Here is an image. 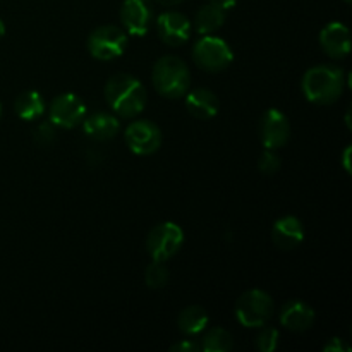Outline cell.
<instances>
[{
    "instance_id": "6da1fadb",
    "label": "cell",
    "mask_w": 352,
    "mask_h": 352,
    "mask_svg": "<svg viewBox=\"0 0 352 352\" xmlns=\"http://www.w3.org/2000/svg\"><path fill=\"white\" fill-rule=\"evenodd\" d=\"M346 72L339 65L322 64L308 69L301 79L306 100L315 105H332L346 89Z\"/></svg>"
},
{
    "instance_id": "7a4b0ae2",
    "label": "cell",
    "mask_w": 352,
    "mask_h": 352,
    "mask_svg": "<svg viewBox=\"0 0 352 352\" xmlns=\"http://www.w3.org/2000/svg\"><path fill=\"white\" fill-rule=\"evenodd\" d=\"M105 100L110 109L124 119L138 117L146 105V89L143 82L131 74H116L107 81Z\"/></svg>"
},
{
    "instance_id": "3957f363",
    "label": "cell",
    "mask_w": 352,
    "mask_h": 352,
    "mask_svg": "<svg viewBox=\"0 0 352 352\" xmlns=\"http://www.w3.org/2000/svg\"><path fill=\"white\" fill-rule=\"evenodd\" d=\"M151 82L155 89L165 98H181L188 93L191 74L182 58L175 55H165L155 62L153 71H151Z\"/></svg>"
},
{
    "instance_id": "277c9868",
    "label": "cell",
    "mask_w": 352,
    "mask_h": 352,
    "mask_svg": "<svg viewBox=\"0 0 352 352\" xmlns=\"http://www.w3.org/2000/svg\"><path fill=\"white\" fill-rule=\"evenodd\" d=\"M192 60L203 71L220 72L232 64L234 52L222 38L203 34L192 47Z\"/></svg>"
},
{
    "instance_id": "5b68a950",
    "label": "cell",
    "mask_w": 352,
    "mask_h": 352,
    "mask_svg": "<svg viewBox=\"0 0 352 352\" xmlns=\"http://www.w3.org/2000/svg\"><path fill=\"white\" fill-rule=\"evenodd\" d=\"M274 315V301L261 289L244 292L236 302V320L246 329H261Z\"/></svg>"
},
{
    "instance_id": "8992f818",
    "label": "cell",
    "mask_w": 352,
    "mask_h": 352,
    "mask_svg": "<svg viewBox=\"0 0 352 352\" xmlns=\"http://www.w3.org/2000/svg\"><path fill=\"white\" fill-rule=\"evenodd\" d=\"M127 41L129 38L124 28L105 24L89 33L86 47L96 60H113L126 52Z\"/></svg>"
},
{
    "instance_id": "52a82bcc",
    "label": "cell",
    "mask_w": 352,
    "mask_h": 352,
    "mask_svg": "<svg viewBox=\"0 0 352 352\" xmlns=\"http://www.w3.org/2000/svg\"><path fill=\"white\" fill-rule=\"evenodd\" d=\"M184 244V232L174 222H162L148 232L146 251L155 261H165L181 251Z\"/></svg>"
},
{
    "instance_id": "ba28073f",
    "label": "cell",
    "mask_w": 352,
    "mask_h": 352,
    "mask_svg": "<svg viewBox=\"0 0 352 352\" xmlns=\"http://www.w3.org/2000/svg\"><path fill=\"white\" fill-rule=\"evenodd\" d=\"M127 148L136 155H153L162 146V131L155 122L146 119L134 120L124 133Z\"/></svg>"
},
{
    "instance_id": "9c48e42d",
    "label": "cell",
    "mask_w": 352,
    "mask_h": 352,
    "mask_svg": "<svg viewBox=\"0 0 352 352\" xmlns=\"http://www.w3.org/2000/svg\"><path fill=\"white\" fill-rule=\"evenodd\" d=\"M88 113L86 103L74 93H62L50 103V122L62 129H74Z\"/></svg>"
},
{
    "instance_id": "30bf717a",
    "label": "cell",
    "mask_w": 352,
    "mask_h": 352,
    "mask_svg": "<svg viewBox=\"0 0 352 352\" xmlns=\"http://www.w3.org/2000/svg\"><path fill=\"white\" fill-rule=\"evenodd\" d=\"M260 140L267 150H280L289 143L291 124L287 116L277 109H270L260 119Z\"/></svg>"
},
{
    "instance_id": "8fae6325",
    "label": "cell",
    "mask_w": 352,
    "mask_h": 352,
    "mask_svg": "<svg viewBox=\"0 0 352 352\" xmlns=\"http://www.w3.org/2000/svg\"><path fill=\"white\" fill-rule=\"evenodd\" d=\"M119 17L127 34L143 36L148 33L153 21V2L151 0H124Z\"/></svg>"
},
{
    "instance_id": "7c38bea8",
    "label": "cell",
    "mask_w": 352,
    "mask_h": 352,
    "mask_svg": "<svg viewBox=\"0 0 352 352\" xmlns=\"http://www.w3.org/2000/svg\"><path fill=\"white\" fill-rule=\"evenodd\" d=\"M160 40L168 47H181L191 36V21L177 10H167L157 17Z\"/></svg>"
},
{
    "instance_id": "4fadbf2b",
    "label": "cell",
    "mask_w": 352,
    "mask_h": 352,
    "mask_svg": "<svg viewBox=\"0 0 352 352\" xmlns=\"http://www.w3.org/2000/svg\"><path fill=\"white\" fill-rule=\"evenodd\" d=\"M320 47L330 58L342 60L351 54L349 28L339 21H332L320 31Z\"/></svg>"
},
{
    "instance_id": "5bb4252c",
    "label": "cell",
    "mask_w": 352,
    "mask_h": 352,
    "mask_svg": "<svg viewBox=\"0 0 352 352\" xmlns=\"http://www.w3.org/2000/svg\"><path fill=\"white\" fill-rule=\"evenodd\" d=\"M272 241L282 251H292L305 241V226L292 215L280 217L272 227Z\"/></svg>"
},
{
    "instance_id": "9a60e30c",
    "label": "cell",
    "mask_w": 352,
    "mask_h": 352,
    "mask_svg": "<svg viewBox=\"0 0 352 352\" xmlns=\"http://www.w3.org/2000/svg\"><path fill=\"white\" fill-rule=\"evenodd\" d=\"M280 323L291 332H306L315 323V309L302 301H289L280 311Z\"/></svg>"
},
{
    "instance_id": "2e32d148",
    "label": "cell",
    "mask_w": 352,
    "mask_h": 352,
    "mask_svg": "<svg viewBox=\"0 0 352 352\" xmlns=\"http://www.w3.org/2000/svg\"><path fill=\"white\" fill-rule=\"evenodd\" d=\"M186 109L196 119L208 120L219 113V96L208 88H196L186 95Z\"/></svg>"
},
{
    "instance_id": "e0dca14e",
    "label": "cell",
    "mask_w": 352,
    "mask_h": 352,
    "mask_svg": "<svg viewBox=\"0 0 352 352\" xmlns=\"http://www.w3.org/2000/svg\"><path fill=\"white\" fill-rule=\"evenodd\" d=\"M82 129L86 136L96 141H109L117 136L120 129V122L116 116L105 112H95L82 119Z\"/></svg>"
},
{
    "instance_id": "ac0fdd59",
    "label": "cell",
    "mask_w": 352,
    "mask_h": 352,
    "mask_svg": "<svg viewBox=\"0 0 352 352\" xmlns=\"http://www.w3.org/2000/svg\"><path fill=\"white\" fill-rule=\"evenodd\" d=\"M210 316L203 306L192 305L179 313L177 327L184 337H196L208 327Z\"/></svg>"
},
{
    "instance_id": "d6986e66",
    "label": "cell",
    "mask_w": 352,
    "mask_h": 352,
    "mask_svg": "<svg viewBox=\"0 0 352 352\" xmlns=\"http://www.w3.org/2000/svg\"><path fill=\"white\" fill-rule=\"evenodd\" d=\"M45 110H47V103H45V98L34 89H30V91H24L21 95H17L16 102H14V112L19 119L28 120H38L43 117Z\"/></svg>"
},
{
    "instance_id": "ffe728a7",
    "label": "cell",
    "mask_w": 352,
    "mask_h": 352,
    "mask_svg": "<svg viewBox=\"0 0 352 352\" xmlns=\"http://www.w3.org/2000/svg\"><path fill=\"white\" fill-rule=\"evenodd\" d=\"M226 23V10L219 9L217 6L206 3V6L199 7L195 17V30L198 34H213L219 31Z\"/></svg>"
},
{
    "instance_id": "44dd1931",
    "label": "cell",
    "mask_w": 352,
    "mask_h": 352,
    "mask_svg": "<svg viewBox=\"0 0 352 352\" xmlns=\"http://www.w3.org/2000/svg\"><path fill=\"white\" fill-rule=\"evenodd\" d=\"M199 347L205 352H229L234 347V340L226 329L215 327L205 333Z\"/></svg>"
},
{
    "instance_id": "7402d4cb",
    "label": "cell",
    "mask_w": 352,
    "mask_h": 352,
    "mask_svg": "<svg viewBox=\"0 0 352 352\" xmlns=\"http://www.w3.org/2000/svg\"><path fill=\"white\" fill-rule=\"evenodd\" d=\"M170 272H168L165 261H151L144 272V282L150 289H162L168 284Z\"/></svg>"
},
{
    "instance_id": "603a6c76",
    "label": "cell",
    "mask_w": 352,
    "mask_h": 352,
    "mask_svg": "<svg viewBox=\"0 0 352 352\" xmlns=\"http://www.w3.org/2000/svg\"><path fill=\"white\" fill-rule=\"evenodd\" d=\"M278 340H280L278 330L274 329V327L263 325L261 332L256 337V347L261 352H274L278 347Z\"/></svg>"
},
{
    "instance_id": "cb8c5ba5",
    "label": "cell",
    "mask_w": 352,
    "mask_h": 352,
    "mask_svg": "<svg viewBox=\"0 0 352 352\" xmlns=\"http://www.w3.org/2000/svg\"><path fill=\"white\" fill-rule=\"evenodd\" d=\"M280 167H282L280 157L275 153V150H267V148H265V151L261 153L260 160H258V168H260L261 174L274 175L280 170Z\"/></svg>"
},
{
    "instance_id": "d4e9b609",
    "label": "cell",
    "mask_w": 352,
    "mask_h": 352,
    "mask_svg": "<svg viewBox=\"0 0 352 352\" xmlns=\"http://www.w3.org/2000/svg\"><path fill=\"white\" fill-rule=\"evenodd\" d=\"M34 141L41 146H47L50 144L52 141L55 140V129H54V124L52 122H41L40 126L34 129Z\"/></svg>"
},
{
    "instance_id": "484cf974",
    "label": "cell",
    "mask_w": 352,
    "mask_h": 352,
    "mask_svg": "<svg viewBox=\"0 0 352 352\" xmlns=\"http://www.w3.org/2000/svg\"><path fill=\"white\" fill-rule=\"evenodd\" d=\"M170 351L172 352H198L201 351V347H199L198 342H192L191 339H184L181 340V342L174 344V346H170Z\"/></svg>"
},
{
    "instance_id": "4316f807",
    "label": "cell",
    "mask_w": 352,
    "mask_h": 352,
    "mask_svg": "<svg viewBox=\"0 0 352 352\" xmlns=\"http://www.w3.org/2000/svg\"><path fill=\"white\" fill-rule=\"evenodd\" d=\"M323 351L325 352H349L351 347L347 346V344H344L340 339L333 337V339L329 340V344H325V346H323Z\"/></svg>"
},
{
    "instance_id": "83f0119b",
    "label": "cell",
    "mask_w": 352,
    "mask_h": 352,
    "mask_svg": "<svg viewBox=\"0 0 352 352\" xmlns=\"http://www.w3.org/2000/svg\"><path fill=\"white\" fill-rule=\"evenodd\" d=\"M208 3H212V6H217L219 7V9H222V10H230V9H234V7H236V3H237V0H208Z\"/></svg>"
},
{
    "instance_id": "f1b7e54d",
    "label": "cell",
    "mask_w": 352,
    "mask_h": 352,
    "mask_svg": "<svg viewBox=\"0 0 352 352\" xmlns=\"http://www.w3.org/2000/svg\"><path fill=\"white\" fill-rule=\"evenodd\" d=\"M153 2L160 3L162 7H175L179 6V3L184 2V0H153Z\"/></svg>"
},
{
    "instance_id": "f546056e",
    "label": "cell",
    "mask_w": 352,
    "mask_h": 352,
    "mask_svg": "<svg viewBox=\"0 0 352 352\" xmlns=\"http://www.w3.org/2000/svg\"><path fill=\"white\" fill-rule=\"evenodd\" d=\"M349 155H351V146H347V148H346V151H344V167H346V172H351Z\"/></svg>"
},
{
    "instance_id": "4dcf8cb0",
    "label": "cell",
    "mask_w": 352,
    "mask_h": 352,
    "mask_svg": "<svg viewBox=\"0 0 352 352\" xmlns=\"http://www.w3.org/2000/svg\"><path fill=\"white\" fill-rule=\"evenodd\" d=\"M3 34H6V24H3L2 19H0V38H2Z\"/></svg>"
},
{
    "instance_id": "1f68e13d",
    "label": "cell",
    "mask_w": 352,
    "mask_h": 352,
    "mask_svg": "<svg viewBox=\"0 0 352 352\" xmlns=\"http://www.w3.org/2000/svg\"><path fill=\"white\" fill-rule=\"evenodd\" d=\"M346 122H347V127H351V110H347L346 113Z\"/></svg>"
},
{
    "instance_id": "d6a6232c",
    "label": "cell",
    "mask_w": 352,
    "mask_h": 352,
    "mask_svg": "<svg viewBox=\"0 0 352 352\" xmlns=\"http://www.w3.org/2000/svg\"><path fill=\"white\" fill-rule=\"evenodd\" d=\"M344 2H346V3H347V6H349V3L352 2V0H344Z\"/></svg>"
},
{
    "instance_id": "836d02e7",
    "label": "cell",
    "mask_w": 352,
    "mask_h": 352,
    "mask_svg": "<svg viewBox=\"0 0 352 352\" xmlns=\"http://www.w3.org/2000/svg\"><path fill=\"white\" fill-rule=\"evenodd\" d=\"M0 116H2V105H0Z\"/></svg>"
}]
</instances>
